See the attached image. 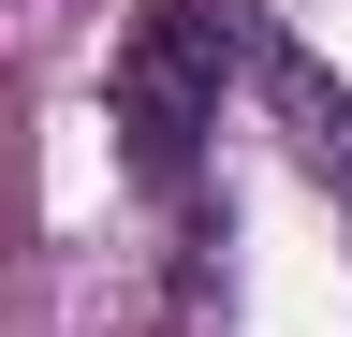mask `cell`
Masks as SVG:
<instances>
[{
  "label": "cell",
  "mask_w": 352,
  "mask_h": 337,
  "mask_svg": "<svg viewBox=\"0 0 352 337\" xmlns=\"http://www.w3.org/2000/svg\"><path fill=\"white\" fill-rule=\"evenodd\" d=\"M250 0H147L132 15V45H118V132H132V176L147 191H191V161L220 132V103H235V73H250Z\"/></svg>",
  "instance_id": "cell-1"
},
{
  "label": "cell",
  "mask_w": 352,
  "mask_h": 337,
  "mask_svg": "<svg viewBox=\"0 0 352 337\" xmlns=\"http://www.w3.org/2000/svg\"><path fill=\"white\" fill-rule=\"evenodd\" d=\"M250 73H264V89L294 103V132H308V161H323V176L352 191V89H323V73H308L294 45H250Z\"/></svg>",
  "instance_id": "cell-2"
}]
</instances>
